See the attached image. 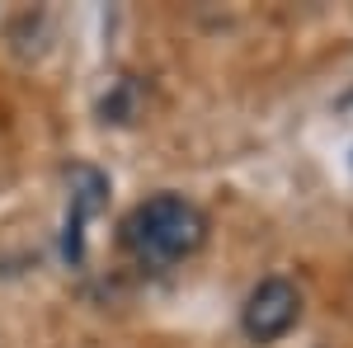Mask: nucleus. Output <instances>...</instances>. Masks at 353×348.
<instances>
[{"instance_id":"obj_1","label":"nucleus","mask_w":353,"mask_h":348,"mask_svg":"<svg viewBox=\"0 0 353 348\" xmlns=\"http://www.w3.org/2000/svg\"><path fill=\"white\" fill-rule=\"evenodd\" d=\"M203 240H208V216L198 203L179 193H156V198L137 203L123 221V245L141 264H179L198 254Z\"/></svg>"},{"instance_id":"obj_2","label":"nucleus","mask_w":353,"mask_h":348,"mask_svg":"<svg viewBox=\"0 0 353 348\" xmlns=\"http://www.w3.org/2000/svg\"><path fill=\"white\" fill-rule=\"evenodd\" d=\"M301 316V292L288 283V278H264L254 292L245 296L241 306V329L245 339H254V344H273V339H283Z\"/></svg>"},{"instance_id":"obj_3","label":"nucleus","mask_w":353,"mask_h":348,"mask_svg":"<svg viewBox=\"0 0 353 348\" xmlns=\"http://www.w3.org/2000/svg\"><path fill=\"white\" fill-rule=\"evenodd\" d=\"M104 193H109V179L99 170H90V165H76L71 170V212H66V240H61V254L71 264L81 259V226L99 212Z\"/></svg>"},{"instance_id":"obj_4","label":"nucleus","mask_w":353,"mask_h":348,"mask_svg":"<svg viewBox=\"0 0 353 348\" xmlns=\"http://www.w3.org/2000/svg\"><path fill=\"white\" fill-rule=\"evenodd\" d=\"M104 118H109V123H132V118H137V85L132 81H123V85H118V94L104 99Z\"/></svg>"}]
</instances>
